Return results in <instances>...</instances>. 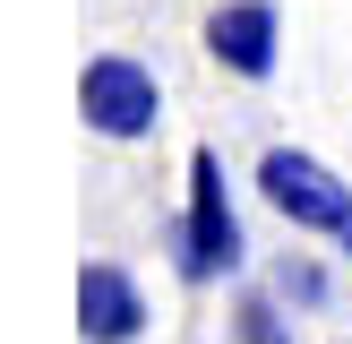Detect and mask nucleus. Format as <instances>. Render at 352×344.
<instances>
[{"mask_svg":"<svg viewBox=\"0 0 352 344\" xmlns=\"http://www.w3.org/2000/svg\"><path fill=\"white\" fill-rule=\"evenodd\" d=\"M258 198L284 224H301V233H344L352 224V181L327 172L318 155H301V147H267L258 155Z\"/></svg>","mask_w":352,"mask_h":344,"instance_id":"nucleus-3","label":"nucleus"},{"mask_svg":"<svg viewBox=\"0 0 352 344\" xmlns=\"http://www.w3.org/2000/svg\"><path fill=\"white\" fill-rule=\"evenodd\" d=\"M336 241H344V250H352V224H344V233H336Z\"/></svg>","mask_w":352,"mask_h":344,"instance_id":"nucleus-8","label":"nucleus"},{"mask_svg":"<svg viewBox=\"0 0 352 344\" xmlns=\"http://www.w3.org/2000/svg\"><path fill=\"white\" fill-rule=\"evenodd\" d=\"M206 52H215L232 78H275V61H284V9L275 0H223L215 17H206Z\"/></svg>","mask_w":352,"mask_h":344,"instance_id":"nucleus-5","label":"nucleus"},{"mask_svg":"<svg viewBox=\"0 0 352 344\" xmlns=\"http://www.w3.org/2000/svg\"><path fill=\"white\" fill-rule=\"evenodd\" d=\"M172 267H181V284L241 275V215H232V189H223V155L215 147L189 155V215L172 224Z\"/></svg>","mask_w":352,"mask_h":344,"instance_id":"nucleus-1","label":"nucleus"},{"mask_svg":"<svg viewBox=\"0 0 352 344\" xmlns=\"http://www.w3.org/2000/svg\"><path fill=\"white\" fill-rule=\"evenodd\" d=\"M78 336L86 344H138L146 336V284L120 258H86L78 267Z\"/></svg>","mask_w":352,"mask_h":344,"instance_id":"nucleus-4","label":"nucleus"},{"mask_svg":"<svg viewBox=\"0 0 352 344\" xmlns=\"http://www.w3.org/2000/svg\"><path fill=\"white\" fill-rule=\"evenodd\" d=\"M275 292H284L292 310H318L327 301V275L309 267V258H284V267H275Z\"/></svg>","mask_w":352,"mask_h":344,"instance_id":"nucleus-7","label":"nucleus"},{"mask_svg":"<svg viewBox=\"0 0 352 344\" xmlns=\"http://www.w3.org/2000/svg\"><path fill=\"white\" fill-rule=\"evenodd\" d=\"M78 112L95 138H112V147H138V138L164 129V86H155V69L138 61V52H95L78 78Z\"/></svg>","mask_w":352,"mask_h":344,"instance_id":"nucleus-2","label":"nucleus"},{"mask_svg":"<svg viewBox=\"0 0 352 344\" xmlns=\"http://www.w3.org/2000/svg\"><path fill=\"white\" fill-rule=\"evenodd\" d=\"M284 310H292V301H284L275 284H267V292H241V319H232L241 344H292V319H284Z\"/></svg>","mask_w":352,"mask_h":344,"instance_id":"nucleus-6","label":"nucleus"}]
</instances>
